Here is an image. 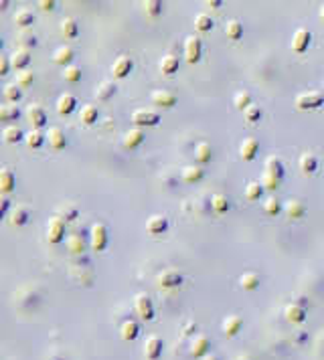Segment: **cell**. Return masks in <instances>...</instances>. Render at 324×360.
Segmentation results:
<instances>
[{"mask_svg": "<svg viewBox=\"0 0 324 360\" xmlns=\"http://www.w3.org/2000/svg\"><path fill=\"white\" fill-rule=\"evenodd\" d=\"M296 107L306 112V110H316L324 103V95L320 91H304V93H298L296 95Z\"/></svg>", "mask_w": 324, "mask_h": 360, "instance_id": "6da1fadb", "label": "cell"}, {"mask_svg": "<svg viewBox=\"0 0 324 360\" xmlns=\"http://www.w3.org/2000/svg\"><path fill=\"white\" fill-rule=\"evenodd\" d=\"M108 227L104 223H95L89 231V243H91V249L93 251H104L106 245H108Z\"/></svg>", "mask_w": 324, "mask_h": 360, "instance_id": "7a4b0ae2", "label": "cell"}, {"mask_svg": "<svg viewBox=\"0 0 324 360\" xmlns=\"http://www.w3.org/2000/svg\"><path fill=\"white\" fill-rule=\"evenodd\" d=\"M132 122L138 126V128H150V126H158L160 124V116L152 110H146V107H140L132 114Z\"/></svg>", "mask_w": 324, "mask_h": 360, "instance_id": "3957f363", "label": "cell"}, {"mask_svg": "<svg viewBox=\"0 0 324 360\" xmlns=\"http://www.w3.org/2000/svg\"><path fill=\"white\" fill-rule=\"evenodd\" d=\"M201 51H203V43L199 37H186L184 39V61L195 65L201 59Z\"/></svg>", "mask_w": 324, "mask_h": 360, "instance_id": "277c9868", "label": "cell"}, {"mask_svg": "<svg viewBox=\"0 0 324 360\" xmlns=\"http://www.w3.org/2000/svg\"><path fill=\"white\" fill-rule=\"evenodd\" d=\"M63 239H65V223H63V219L53 217V219L49 221V225H47V241H49L51 245H57V243H61Z\"/></svg>", "mask_w": 324, "mask_h": 360, "instance_id": "5b68a950", "label": "cell"}, {"mask_svg": "<svg viewBox=\"0 0 324 360\" xmlns=\"http://www.w3.org/2000/svg\"><path fill=\"white\" fill-rule=\"evenodd\" d=\"M134 312L142 318V320H152L154 318V306L152 300L146 294H138L134 298Z\"/></svg>", "mask_w": 324, "mask_h": 360, "instance_id": "8992f818", "label": "cell"}, {"mask_svg": "<svg viewBox=\"0 0 324 360\" xmlns=\"http://www.w3.org/2000/svg\"><path fill=\"white\" fill-rule=\"evenodd\" d=\"M310 41H312V34H310L308 28H296L294 34H292V51L304 53L310 47Z\"/></svg>", "mask_w": 324, "mask_h": 360, "instance_id": "52a82bcc", "label": "cell"}, {"mask_svg": "<svg viewBox=\"0 0 324 360\" xmlns=\"http://www.w3.org/2000/svg\"><path fill=\"white\" fill-rule=\"evenodd\" d=\"M156 281H158V285L164 287V290H172V287H178V285L182 283V275H180L176 269H164V271L158 273Z\"/></svg>", "mask_w": 324, "mask_h": 360, "instance_id": "ba28073f", "label": "cell"}, {"mask_svg": "<svg viewBox=\"0 0 324 360\" xmlns=\"http://www.w3.org/2000/svg\"><path fill=\"white\" fill-rule=\"evenodd\" d=\"M26 120H28V122L35 126V130L43 128V126L47 124V114H45L43 105H39V103H33V105H28V107H26Z\"/></svg>", "mask_w": 324, "mask_h": 360, "instance_id": "9c48e42d", "label": "cell"}, {"mask_svg": "<svg viewBox=\"0 0 324 360\" xmlns=\"http://www.w3.org/2000/svg\"><path fill=\"white\" fill-rule=\"evenodd\" d=\"M45 136H47V142H49V146H51L53 150H63V148L67 146V136H65V132H63L61 128H57V126L49 128Z\"/></svg>", "mask_w": 324, "mask_h": 360, "instance_id": "30bf717a", "label": "cell"}, {"mask_svg": "<svg viewBox=\"0 0 324 360\" xmlns=\"http://www.w3.org/2000/svg\"><path fill=\"white\" fill-rule=\"evenodd\" d=\"M209 346H211L209 338H207V336H203V334H197V336L190 340V354H192L197 360L203 358V356H207V354H209Z\"/></svg>", "mask_w": 324, "mask_h": 360, "instance_id": "8fae6325", "label": "cell"}, {"mask_svg": "<svg viewBox=\"0 0 324 360\" xmlns=\"http://www.w3.org/2000/svg\"><path fill=\"white\" fill-rule=\"evenodd\" d=\"M257 152H260V144H257V140H253V138H245V140L241 142V146H239V156H241V160H245V162H251V160L257 156Z\"/></svg>", "mask_w": 324, "mask_h": 360, "instance_id": "7c38bea8", "label": "cell"}, {"mask_svg": "<svg viewBox=\"0 0 324 360\" xmlns=\"http://www.w3.org/2000/svg\"><path fill=\"white\" fill-rule=\"evenodd\" d=\"M162 340L158 336H148V340L144 342V356L146 360H158L162 354Z\"/></svg>", "mask_w": 324, "mask_h": 360, "instance_id": "4fadbf2b", "label": "cell"}, {"mask_svg": "<svg viewBox=\"0 0 324 360\" xmlns=\"http://www.w3.org/2000/svg\"><path fill=\"white\" fill-rule=\"evenodd\" d=\"M130 71H132V59H130V57H118V59L114 61V65H112V75H114L116 79L128 77Z\"/></svg>", "mask_w": 324, "mask_h": 360, "instance_id": "5bb4252c", "label": "cell"}, {"mask_svg": "<svg viewBox=\"0 0 324 360\" xmlns=\"http://www.w3.org/2000/svg\"><path fill=\"white\" fill-rule=\"evenodd\" d=\"M150 101L158 107H172L176 103V95L170 91H164V89H156L150 93Z\"/></svg>", "mask_w": 324, "mask_h": 360, "instance_id": "9a60e30c", "label": "cell"}, {"mask_svg": "<svg viewBox=\"0 0 324 360\" xmlns=\"http://www.w3.org/2000/svg\"><path fill=\"white\" fill-rule=\"evenodd\" d=\"M122 142H124V146H126L128 150L138 148V146L144 142V132H142V128H132V130H128V132L124 134Z\"/></svg>", "mask_w": 324, "mask_h": 360, "instance_id": "2e32d148", "label": "cell"}, {"mask_svg": "<svg viewBox=\"0 0 324 360\" xmlns=\"http://www.w3.org/2000/svg\"><path fill=\"white\" fill-rule=\"evenodd\" d=\"M168 229V219L164 214H152L148 221H146V231L150 235H160Z\"/></svg>", "mask_w": 324, "mask_h": 360, "instance_id": "e0dca14e", "label": "cell"}, {"mask_svg": "<svg viewBox=\"0 0 324 360\" xmlns=\"http://www.w3.org/2000/svg\"><path fill=\"white\" fill-rule=\"evenodd\" d=\"M28 63H30V53L26 49H18V51H14L10 55V65L16 71H24L28 67Z\"/></svg>", "mask_w": 324, "mask_h": 360, "instance_id": "ac0fdd59", "label": "cell"}, {"mask_svg": "<svg viewBox=\"0 0 324 360\" xmlns=\"http://www.w3.org/2000/svg\"><path fill=\"white\" fill-rule=\"evenodd\" d=\"M75 105H77V99H75V95H73V93H63V95L57 99V103H55L57 114H61V116L71 114V112L75 110Z\"/></svg>", "mask_w": 324, "mask_h": 360, "instance_id": "d6986e66", "label": "cell"}, {"mask_svg": "<svg viewBox=\"0 0 324 360\" xmlns=\"http://www.w3.org/2000/svg\"><path fill=\"white\" fill-rule=\"evenodd\" d=\"M284 314H286V320L292 324H302L306 320V310L300 304H288Z\"/></svg>", "mask_w": 324, "mask_h": 360, "instance_id": "ffe728a7", "label": "cell"}, {"mask_svg": "<svg viewBox=\"0 0 324 360\" xmlns=\"http://www.w3.org/2000/svg\"><path fill=\"white\" fill-rule=\"evenodd\" d=\"M116 91H118V85L114 81H102L98 85V89H95V99L108 101V99H112L116 95Z\"/></svg>", "mask_w": 324, "mask_h": 360, "instance_id": "44dd1931", "label": "cell"}, {"mask_svg": "<svg viewBox=\"0 0 324 360\" xmlns=\"http://www.w3.org/2000/svg\"><path fill=\"white\" fill-rule=\"evenodd\" d=\"M195 160L199 164H207L213 160V146L209 142H199L195 146Z\"/></svg>", "mask_w": 324, "mask_h": 360, "instance_id": "7402d4cb", "label": "cell"}, {"mask_svg": "<svg viewBox=\"0 0 324 360\" xmlns=\"http://www.w3.org/2000/svg\"><path fill=\"white\" fill-rule=\"evenodd\" d=\"M138 334H140V326H138V322H134V320H126V322L122 324V328H120V336H122V340H126V342L136 340Z\"/></svg>", "mask_w": 324, "mask_h": 360, "instance_id": "603a6c76", "label": "cell"}, {"mask_svg": "<svg viewBox=\"0 0 324 360\" xmlns=\"http://www.w3.org/2000/svg\"><path fill=\"white\" fill-rule=\"evenodd\" d=\"M298 166H300V170H302L304 174H312V172H316V168H318V160H316L314 154L304 152V154L298 158Z\"/></svg>", "mask_w": 324, "mask_h": 360, "instance_id": "cb8c5ba5", "label": "cell"}, {"mask_svg": "<svg viewBox=\"0 0 324 360\" xmlns=\"http://www.w3.org/2000/svg\"><path fill=\"white\" fill-rule=\"evenodd\" d=\"M284 210H286V214H288L290 219H300V217H304L306 206H304L302 200H298V198H290V200L284 204Z\"/></svg>", "mask_w": 324, "mask_h": 360, "instance_id": "d4e9b609", "label": "cell"}, {"mask_svg": "<svg viewBox=\"0 0 324 360\" xmlns=\"http://www.w3.org/2000/svg\"><path fill=\"white\" fill-rule=\"evenodd\" d=\"M71 59H73V49L67 47V45H61V47L53 53V63H57V65H65V67H69Z\"/></svg>", "mask_w": 324, "mask_h": 360, "instance_id": "484cf974", "label": "cell"}, {"mask_svg": "<svg viewBox=\"0 0 324 360\" xmlns=\"http://www.w3.org/2000/svg\"><path fill=\"white\" fill-rule=\"evenodd\" d=\"M8 219H10V225H14V227H22V225L28 221V208L22 206V204H18V206H14V208L10 210Z\"/></svg>", "mask_w": 324, "mask_h": 360, "instance_id": "4316f807", "label": "cell"}, {"mask_svg": "<svg viewBox=\"0 0 324 360\" xmlns=\"http://www.w3.org/2000/svg\"><path fill=\"white\" fill-rule=\"evenodd\" d=\"M243 326V320L239 316H227L223 320V334L225 336H235Z\"/></svg>", "mask_w": 324, "mask_h": 360, "instance_id": "83f0119b", "label": "cell"}, {"mask_svg": "<svg viewBox=\"0 0 324 360\" xmlns=\"http://www.w3.org/2000/svg\"><path fill=\"white\" fill-rule=\"evenodd\" d=\"M260 281H262L260 275L253 273V271H247V273H243V275L239 277V285H241L245 292H253V290H257Z\"/></svg>", "mask_w": 324, "mask_h": 360, "instance_id": "f1b7e54d", "label": "cell"}, {"mask_svg": "<svg viewBox=\"0 0 324 360\" xmlns=\"http://www.w3.org/2000/svg\"><path fill=\"white\" fill-rule=\"evenodd\" d=\"M203 176H205L203 168H201V166H195V164L184 166V168H182V172H180V178L184 180V182H199Z\"/></svg>", "mask_w": 324, "mask_h": 360, "instance_id": "f546056e", "label": "cell"}, {"mask_svg": "<svg viewBox=\"0 0 324 360\" xmlns=\"http://www.w3.org/2000/svg\"><path fill=\"white\" fill-rule=\"evenodd\" d=\"M98 118H100V112H98V107H95V105H83V107H81V112H79V120H81L85 126L95 124V122H98Z\"/></svg>", "mask_w": 324, "mask_h": 360, "instance_id": "4dcf8cb0", "label": "cell"}, {"mask_svg": "<svg viewBox=\"0 0 324 360\" xmlns=\"http://www.w3.org/2000/svg\"><path fill=\"white\" fill-rule=\"evenodd\" d=\"M22 138H24V134H22V130H20L18 126H6V128L2 130V140L8 142V144H16V142H20Z\"/></svg>", "mask_w": 324, "mask_h": 360, "instance_id": "1f68e13d", "label": "cell"}, {"mask_svg": "<svg viewBox=\"0 0 324 360\" xmlns=\"http://www.w3.org/2000/svg\"><path fill=\"white\" fill-rule=\"evenodd\" d=\"M160 71L164 75H172L178 71V57L176 55H164L160 59Z\"/></svg>", "mask_w": 324, "mask_h": 360, "instance_id": "d6a6232c", "label": "cell"}, {"mask_svg": "<svg viewBox=\"0 0 324 360\" xmlns=\"http://www.w3.org/2000/svg\"><path fill=\"white\" fill-rule=\"evenodd\" d=\"M266 172L282 178V174H284V162L278 156H268L266 158Z\"/></svg>", "mask_w": 324, "mask_h": 360, "instance_id": "836d02e7", "label": "cell"}, {"mask_svg": "<svg viewBox=\"0 0 324 360\" xmlns=\"http://www.w3.org/2000/svg\"><path fill=\"white\" fill-rule=\"evenodd\" d=\"M225 34H227L231 41L241 39V34H243V24H241L239 20H227V22H225Z\"/></svg>", "mask_w": 324, "mask_h": 360, "instance_id": "e575fe53", "label": "cell"}, {"mask_svg": "<svg viewBox=\"0 0 324 360\" xmlns=\"http://www.w3.org/2000/svg\"><path fill=\"white\" fill-rule=\"evenodd\" d=\"M233 105H235L237 110L245 112V110L251 105V93H249V91H245V89L237 91V93L233 95Z\"/></svg>", "mask_w": 324, "mask_h": 360, "instance_id": "d590c367", "label": "cell"}, {"mask_svg": "<svg viewBox=\"0 0 324 360\" xmlns=\"http://www.w3.org/2000/svg\"><path fill=\"white\" fill-rule=\"evenodd\" d=\"M43 140H45V134L41 132V130H30V132H26L24 134V142H26V146L28 148H41L43 146Z\"/></svg>", "mask_w": 324, "mask_h": 360, "instance_id": "8d00e7d4", "label": "cell"}, {"mask_svg": "<svg viewBox=\"0 0 324 360\" xmlns=\"http://www.w3.org/2000/svg\"><path fill=\"white\" fill-rule=\"evenodd\" d=\"M12 188H14V174H12V170L2 168V172H0V190L4 194H8V192H12Z\"/></svg>", "mask_w": 324, "mask_h": 360, "instance_id": "74e56055", "label": "cell"}, {"mask_svg": "<svg viewBox=\"0 0 324 360\" xmlns=\"http://www.w3.org/2000/svg\"><path fill=\"white\" fill-rule=\"evenodd\" d=\"M67 249H69L73 255L83 253V251H85V241H83V237H79V235H69V237H67Z\"/></svg>", "mask_w": 324, "mask_h": 360, "instance_id": "f35d334b", "label": "cell"}, {"mask_svg": "<svg viewBox=\"0 0 324 360\" xmlns=\"http://www.w3.org/2000/svg\"><path fill=\"white\" fill-rule=\"evenodd\" d=\"M14 22H16L18 26H22V28H28V26L35 22V14H33L30 10L22 8V10H18V12L14 14Z\"/></svg>", "mask_w": 324, "mask_h": 360, "instance_id": "ab89813d", "label": "cell"}, {"mask_svg": "<svg viewBox=\"0 0 324 360\" xmlns=\"http://www.w3.org/2000/svg\"><path fill=\"white\" fill-rule=\"evenodd\" d=\"M77 32H79V28H77V22H75L73 18H65V20L61 22V34H63L65 39H75Z\"/></svg>", "mask_w": 324, "mask_h": 360, "instance_id": "60d3db41", "label": "cell"}, {"mask_svg": "<svg viewBox=\"0 0 324 360\" xmlns=\"http://www.w3.org/2000/svg\"><path fill=\"white\" fill-rule=\"evenodd\" d=\"M211 208L215 210V212H225V210H229V198L227 196H223V194H213L211 196Z\"/></svg>", "mask_w": 324, "mask_h": 360, "instance_id": "b9f144b4", "label": "cell"}, {"mask_svg": "<svg viewBox=\"0 0 324 360\" xmlns=\"http://www.w3.org/2000/svg\"><path fill=\"white\" fill-rule=\"evenodd\" d=\"M77 214H79V212H77V206H75V204H71V202L61 204V206L57 208V217H59V219H63V221H73Z\"/></svg>", "mask_w": 324, "mask_h": 360, "instance_id": "7bdbcfd3", "label": "cell"}, {"mask_svg": "<svg viewBox=\"0 0 324 360\" xmlns=\"http://www.w3.org/2000/svg\"><path fill=\"white\" fill-rule=\"evenodd\" d=\"M195 26H197V30H201V32H209V30L215 26V22H213V18H211L209 14H197V16H195Z\"/></svg>", "mask_w": 324, "mask_h": 360, "instance_id": "ee69618b", "label": "cell"}, {"mask_svg": "<svg viewBox=\"0 0 324 360\" xmlns=\"http://www.w3.org/2000/svg\"><path fill=\"white\" fill-rule=\"evenodd\" d=\"M2 95H4V99L8 101V103H14V101H18L20 99V87L18 85H14V83H8V85H4V89H2Z\"/></svg>", "mask_w": 324, "mask_h": 360, "instance_id": "f6af8a7d", "label": "cell"}, {"mask_svg": "<svg viewBox=\"0 0 324 360\" xmlns=\"http://www.w3.org/2000/svg\"><path fill=\"white\" fill-rule=\"evenodd\" d=\"M264 186H262V182H249L247 186H245V198L247 200H257V198H262V194H264Z\"/></svg>", "mask_w": 324, "mask_h": 360, "instance_id": "bcb514c9", "label": "cell"}, {"mask_svg": "<svg viewBox=\"0 0 324 360\" xmlns=\"http://www.w3.org/2000/svg\"><path fill=\"white\" fill-rule=\"evenodd\" d=\"M243 120L249 122V124H257V122L262 120V107L255 105V103H251V105L243 112Z\"/></svg>", "mask_w": 324, "mask_h": 360, "instance_id": "7dc6e473", "label": "cell"}, {"mask_svg": "<svg viewBox=\"0 0 324 360\" xmlns=\"http://www.w3.org/2000/svg\"><path fill=\"white\" fill-rule=\"evenodd\" d=\"M280 182H282L280 176H274V174H270V172H264V174H262V186H264L266 190H270V192L278 190Z\"/></svg>", "mask_w": 324, "mask_h": 360, "instance_id": "c3c4849f", "label": "cell"}, {"mask_svg": "<svg viewBox=\"0 0 324 360\" xmlns=\"http://www.w3.org/2000/svg\"><path fill=\"white\" fill-rule=\"evenodd\" d=\"M81 75H83V71H81L77 65H69V67H65V71H63V79L69 81V83H77V81L81 79Z\"/></svg>", "mask_w": 324, "mask_h": 360, "instance_id": "681fc988", "label": "cell"}, {"mask_svg": "<svg viewBox=\"0 0 324 360\" xmlns=\"http://www.w3.org/2000/svg\"><path fill=\"white\" fill-rule=\"evenodd\" d=\"M33 81H35V73H33V71L24 69V71H18V73H16V85H18V87H28Z\"/></svg>", "mask_w": 324, "mask_h": 360, "instance_id": "f907efd6", "label": "cell"}, {"mask_svg": "<svg viewBox=\"0 0 324 360\" xmlns=\"http://www.w3.org/2000/svg\"><path fill=\"white\" fill-rule=\"evenodd\" d=\"M0 118L2 120H16L18 118V107L14 105V103H4L2 107H0Z\"/></svg>", "mask_w": 324, "mask_h": 360, "instance_id": "816d5d0a", "label": "cell"}, {"mask_svg": "<svg viewBox=\"0 0 324 360\" xmlns=\"http://www.w3.org/2000/svg\"><path fill=\"white\" fill-rule=\"evenodd\" d=\"M264 210H266L268 214H278V212L282 210V204H280V200H278L276 196H268V198L264 200Z\"/></svg>", "mask_w": 324, "mask_h": 360, "instance_id": "f5cc1de1", "label": "cell"}, {"mask_svg": "<svg viewBox=\"0 0 324 360\" xmlns=\"http://www.w3.org/2000/svg\"><path fill=\"white\" fill-rule=\"evenodd\" d=\"M142 6H144V10H146V14L148 16H158L162 12V4L160 0H146V2H142Z\"/></svg>", "mask_w": 324, "mask_h": 360, "instance_id": "db71d44e", "label": "cell"}, {"mask_svg": "<svg viewBox=\"0 0 324 360\" xmlns=\"http://www.w3.org/2000/svg\"><path fill=\"white\" fill-rule=\"evenodd\" d=\"M20 41H22L26 47H35V45H37V34H33L30 30H24V32H20Z\"/></svg>", "mask_w": 324, "mask_h": 360, "instance_id": "11a10c76", "label": "cell"}, {"mask_svg": "<svg viewBox=\"0 0 324 360\" xmlns=\"http://www.w3.org/2000/svg\"><path fill=\"white\" fill-rule=\"evenodd\" d=\"M10 69H12L10 59H8V57H2V59H0V75H6Z\"/></svg>", "mask_w": 324, "mask_h": 360, "instance_id": "9f6ffc18", "label": "cell"}, {"mask_svg": "<svg viewBox=\"0 0 324 360\" xmlns=\"http://www.w3.org/2000/svg\"><path fill=\"white\" fill-rule=\"evenodd\" d=\"M37 6H39L41 10H53V8H55V0H39Z\"/></svg>", "mask_w": 324, "mask_h": 360, "instance_id": "6f0895ef", "label": "cell"}, {"mask_svg": "<svg viewBox=\"0 0 324 360\" xmlns=\"http://www.w3.org/2000/svg\"><path fill=\"white\" fill-rule=\"evenodd\" d=\"M195 330H197V326H195V324L190 322V324H186V326H184V330H182V334H192Z\"/></svg>", "mask_w": 324, "mask_h": 360, "instance_id": "680465c9", "label": "cell"}, {"mask_svg": "<svg viewBox=\"0 0 324 360\" xmlns=\"http://www.w3.org/2000/svg\"><path fill=\"white\" fill-rule=\"evenodd\" d=\"M205 4H207V6H211V8H219V6H221V2H219V0H207Z\"/></svg>", "mask_w": 324, "mask_h": 360, "instance_id": "91938a15", "label": "cell"}, {"mask_svg": "<svg viewBox=\"0 0 324 360\" xmlns=\"http://www.w3.org/2000/svg\"><path fill=\"white\" fill-rule=\"evenodd\" d=\"M6 210H8V200H6V198H2V202H0V212L4 214Z\"/></svg>", "mask_w": 324, "mask_h": 360, "instance_id": "94428289", "label": "cell"}, {"mask_svg": "<svg viewBox=\"0 0 324 360\" xmlns=\"http://www.w3.org/2000/svg\"><path fill=\"white\" fill-rule=\"evenodd\" d=\"M199 360H219L215 354H207V356H203V358H199Z\"/></svg>", "mask_w": 324, "mask_h": 360, "instance_id": "6125c7cd", "label": "cell"}, {"mask_svg": "<svg viewBox=\"0 0 324 360\" xmlns=\"http://www.w3.org/2000/svg\"><path fill=\"white\" fill-rule=\"evenodd\" d=\"M320 18H322V20H324V4H322V6H320Z\"/></svg>", "mask_w": 324, "mask_h": 360, "instance_id": "be15d7a7", "label": "cell"}, {"mask_svg": "<svg viewBox=\"0 0 324 360\" xmlns=\"http://www.w3.org/2000/svg\"><path fill=\"white\" fill-rule=\"evenodd\" d=\"M237 360H251V358H247V356H239Z\"/></svg>", "mask_w": 324, "mask_h": 360, "instance_id": "e7e4bbea", "label": "cell"}]
</instances>
